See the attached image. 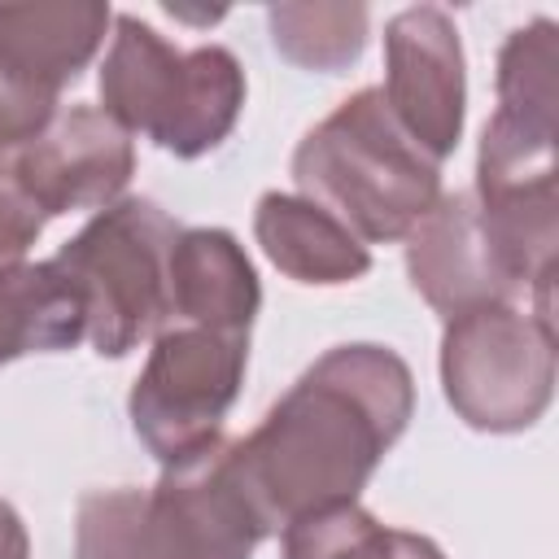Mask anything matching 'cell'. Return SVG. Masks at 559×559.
Wrapping results in <instances>:
<instances>
[{"label": "cell", "instance_id": "13", "mask_svg": "<svg viewBox=\"0 0 559 559\" xmlns=\"http://www.w3.org/2000/svg\"><path fill=\"white\" fill-rule=\"evenodd\" d=\"M262 306L258 271L245 245L223 227H183L170 249V301L166 328H218L249 332Z\"/></svg>", "mask_w": 559, "mask_h": 559}, {"label": "cell", "instance_id": "20", "mask_svg": "<svg viewBox=\"0 0 559 559\" xmlns=\"http://www.w3.org/2000/svg\"><path fill=\"white\" fill-rule=\"evenodd\" d=\"M389 559H445L441 546L424 533H406V528H393V550Z\"/></svg>", "mask_w": 559, "mask_h": 559}, {"label": "cell", "instance_id": "15", "mask_svg": "<svg viewBox=\"0 0 559 559\" xmlns=\"http://www.w3.org/2000/svg\"><path fill=\"white\" fill-rule=\"evenodd\" d=\"M83 336V306L52 262L0 266V367L26 354H61Z\"/></svg>", "mask_w": 559, "mask_h": 559}, {"label": "cell", "instance_id": "17", "mask_svg": "<svg viewBox=\"0 0 559 559\" xmlns=\"http://www.w3.org/2000/svg\"><path fill=\"white\" fill-rule=\"evenodd\" d=\"M284 559H389L393 528H384L358 502H336L310 515H297L280 528Z\"/></svg>", "mask_w": 559, "mask_h": 559}, {"label": "cell", "instance_id": "18", "mask_svg": "<svg viewBox=\"0 0 559 559\" xmlns=\"http://www.w3.org/2000/svg\"><path fill=\"white\" fill-rule=\"evenodd\" d=\"M48 227V214L22 192V183L4 170L0 175V266H13L26 258V249Z\"/></svg>", "mask_w": 559, "mask_h": 559}, {"label": "cell", "instance_id": "16", "mask_svg": "<svg viewBox=\"0 0 559 559\" xmlns=\"http://www.w3.org/2000/svg\"><path fill=\"white\" fill-rule=\"evenodd\" d=\"M266 31L284 61L314 74H341L362 57L371 13L362 4H271Z\"/></svg>", "mask_w": 559, "mask_h": 559}, {"label": "cell", "instance_id": "14", "mask_svg": "<svg viewBox=\"0 0 559 559\" xmlns=\"http://www.w3.org/2000/svg\"><path fill=\"white\" fill-rule=\"evenodd\" d=\"M262 253L297 284H349L371 271V249L297 192H262L253 210Z\"/></svg>", "mask_w": 559, "mask_h": 559}, {"label": "cell", "instance_id": "1", "mask_svg": "<svg viewBox=\"0 0 559 559\" xmlns=\"http://www.w3.org/2000/svg\"><path fill=\"white\" fill-rule=\"evenodd\" d=\"M411 411L415 380L389 345L354 341L319 354L262 424L231 441L236 480L266 537L297 515L358 502Z\"/></svg>", "mask_w": 559, "mask_h": 559}, {"label": "cell", "instance_id": "12", "mask_svg": "<svg viewBox=\"0 0 559 559\" xmlns=\"http://www.w3.org/2000/svg\"><path fill=\"white\" fill-rule=\"evenodd\" d=\"M406 275L445 323L520 297V284L502 262L472 192H441L437 205L406 231Z\"/></svg>", "mask_w": 559, "mask_h": 559}, {"label": "cell", "instance_id": "2", "mask_svg": "<svg viewBox=\"0 0 559 559\" xmlns=\"http://www.w3.org/2000/svg\"><path fill=\"white\" fill-rule=\"evenodd\" d=\"M559 26L533 17L498 52V109L476 148V205L533 314L555 323V135H559Z\"/></svg>", "mask_w": 559, "mask_h": 559}, {"label": "cell", "instance_id": "7", "mask_svg": "<svg viewBox=\"0 0 559 559\" xmlns=\"http://www.w3.org/2000/svg\"><path fill=\"white\" fill-rule=\"evenodd\" d=\"M441 389L476 432H524L555 397V323L515 301L480 306L441 332Z\"/></svg>", "mask_w": 559, "mask_h": 559}, {"label": "cell", "instance_id": "3", "mask_svg": "<svg viewBox=\"0 0 559 559\" xmlns=\"http://www.w3.org/2000/svg\"><path fill=\"white\" fill-rule=\"evenodd\" d=\"M262 537L227 437L162 467L148 489H87L74 507V559H253Z\"/></svg>", "mask_w": 559, "mask_h": 559}, {"label": "cell", "instance_id": "9", "mask_svg": "<svg viewBox=\"0 0 559 559\" xmlns=\"http://www.w3.org/2000/svg\"><path fill=\"white\" fill-rule=\"evenodd\" d=\"M114 13L105 4L39 0L0 4V148L17 153L61 109V87L100 52Z\"/></svg>", "mask_w": 559, "mask_h": 559}, {"label": "cell", "instance_id": "10", "mask_svg": "<svg viewBox=\"0 0 559 559\" xmlns=\"http://www.w3.org/2000/svg\"><path fill=\"white\" fill-rule=\"evenodd\" d=\"M380 96L397 127L441 166L463 135L467 74L459 26L437 4H415L384 26V83Z\"/></svg>", "mask_w": 559, "mask_h": 559}, {"label": "cell", "instance_id": "8", "mask_svg": "<svg viewBox=\"0 0 559 559\" xmlns=\"http://www.w3.org/2000/svg\"><path fill=\"white\" fill-rule=\"evenodd\" d=\"M249 367V332H218L170 323L153 336L148 362L140 367L127 415L144 450L170 467L223 437Z\"/></svg>", "mask_w": 559, "mask_h": 559}, {"label": "cell", "instance_id": "19", "mask_svg": "<svg viewBox=\"0 0 559 559\" xmlns=\"http://www.w3.org/2000/svg\"><path fill=\"white\" fill-rule=\"evenodd\" d=\"M0 559H31V537L9 498H0Z\"/></svg>", "mask_w": 559, "mask_h": 559}, {"label": "cell", "instance_id": "5", "mask_svg": "<svg viewBox=\"0 0 559 559\" xmlns=\"http://www.w3.org/2000/svg\"><path fill=\"white\" fill-rule=\"evenodd\" d=\"M96 87L100 109L127 135H144L183 162L214 153L245 109V70L231 48L201 44L183 52L131 13L114 17Z\"/></svg>", "mask_w": 559, "mask_h": 559}, {"label": "cell", "instance_id": "11", "mask_svg": "<svg viewBox=\"0 0 559 559\" xmlns=\"http://www.w3.org/2000/svg\"><path fill=\"white\" fill-rule=\"evenodd\" d=\"M9 175L48 218L105 210L135 175V144L105 109L70 105L13 153Z\"/></svg>", "mask_w": 559, "mask_h": 559}, {"label": "cell", "instance_id": "6", "mask_svg": "<svg viewBox=\"0 0 559 559\" xmlns=\"http://www.w3.org/2000/svg\"><path fill=\"white\" fill-rule=\"evenodd\" d=\"M183 227L148 197H122L96 210L48 262L74 288L87 341L100 358H127L166 328L170 249Z\"/></svg>", "mask_w": 559, "mask_h": 559}, {"label": "cell", "instance_id": "4", "mask_svg": "<svg viewBox=\"0 0 559 559\" xmlns=\"http://www.w3.org/2000/svg\"><path fill=\"white\" fill-rule=\"evenodd\" d=\"M293 183L362 245H389L437 205L441 166L397 127L380 87H362L301 135Z\"/></svg>", "mask_w": 559, "mask_h": 559}]
</instances>
